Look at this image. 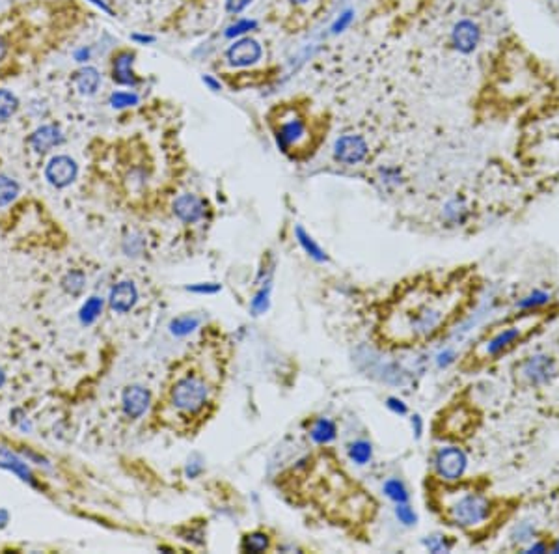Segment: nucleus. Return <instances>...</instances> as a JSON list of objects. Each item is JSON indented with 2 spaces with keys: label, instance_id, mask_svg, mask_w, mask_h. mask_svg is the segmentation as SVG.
<instances>
[{
  "label": "nucleus",
  "instance_id": "1",
  "mask_svg": "<svg viewBox=\"0 0 559 554\" xmlns=\"http://www.w3.org/2000/svg\"><path fill=\"white\" fill-rule=\"evenodd\" d=\"M472 293L464 274L427 276L391 299L380 319V336L394 345H416L435 338L457 317Z\"/></svg>",
  "mask_w": 559,
  "mask_h": 554
},
{
  "label": "nucleus",
  "instance_id": "2",
  "mask_svg": "<svg viewBox=\"0 0 559 554\" xmlns=\"http://www.w3.org/2000/svg\"><path fill=\"white\" fill-rule=\"evenodd\" d=\"M442 514L451 525L473 532L489 523L492 502L483 493L472 489L446 491L442 498Z\"/></svg>",
  "mask_w": 559,
  "mask_h": 554
},
{
  "label": "nucleus",
  "instance_id": "3",
  "mask_svg": "<svg viewBox=\"0 0 559 554\" xmlns=\"http://www.w3.org/2000/svg\"><path fill=\"white\" fill-rule=\"evenodd\" d=\"M544 315L539 310H524L520 317L511 325H507L501 331L494 333L483 344L478 345V349L472 353V361H492L496 356L503 355L515 345L524 342L531 333H535L541 327Z\"/></svg>",
  "mask_w": 559,
  "mask_h": 554
},
{
  "label": "nucleus",
  "instance_id": "4",
  "mask_svg": "<svg viewBox=\"0 0 559 554\" xmlns=\"http://www.w3.org/2000/svg\"><path fill=\"white\" fill-rule=\"evenodd\" d=\"M215 386L207 375L186 374L170 388V403L183 416H196L211 403Z\"/></svg>",
  "mask_w": 559,
  "mask_h": 554
},
{
  "label": "nucleus",
  "instance_id": "5",
  "mask_svg": "<svg viewBox=\"0 0 559 554\" xmlns=\"http://www.w3.org/2000/svg\"><path fill=\"white\" fill-rule=\"evenodd\" d=\"M519 375L526 385H546L548 381H552V377L556 375V361L544 353L531 355L519 366Z\"/></svg>",
  "mask_w": 559,
  "mask_h": 554
},
{
  "label": "nucleus",
  "instance_id": "6",
  "mask_svg": "<svg viewBox=\"0 0 559 554\" xmlns=\"http://www.w3.org/2000/svg\"><path fill=\"white\" fill-rule=\"evenodd\" d=\"M466 454L457 446L440 448L435 455V468L437 474L446 482H459L466 470Z\"/></svg>",
  "mask_w": 559,
  "mask_h": 554
},
{
  "label": "nucleus",
  "instance_id": "7",
  "mask_svg": "<svg viewBox=\"0 0 559 554\" xmlns=\"http://www.w3.org/2000/svg\"><path fill=\"white\" fill-rule=\"evenodd\" d=\"M79 175V164L70 155H54L45 164V180L56 189L70 187Z\"/></svg>",
  "mask_w": 559,
  "mask_h": 554
},
{
  "label": "nucleus",
  "instance_id": "8",
  "mask_svg": "<svg viewBox=\"0 0 559 554\" xmlns=\"http://www.w3.org/2000/svg\"><path fill=\"white\" fill-rule=\"evenodd\" d=\"M369 146L360 134H343L334 144V157L343 164H358L367 157Z\"/></svg>",
  "mask_w": 559,
  "mask_h": 554
},
{
  "label": "nucleus",
  "instance_id": "9",
  "mask_svg": "<svg viewBox=\"0 0 559 554\" xmlns=\"http://www.w3.org/2000/svg\"><path fill=\"white\" fill-rule=\"evenodd\" d=\"M261 54V45L256 40L243 35V38L235 40L229 45V49L226 51V58L233 68H248V65H254L256 62H259Z\"/></svg>",
  "mask_w": 559,
  "mask_h": 554
},
{
  "label": "nucleus",
  "instance_id": "10",
  "mask_svg": "<svg viewBox=\"0 0 559 554\" xmlns=\"http://www.w3.org/2000/svg\"><path fill=\"white\" fill-rule=\"evenodd\" d=\"M65 142V134L64 131L60 129V125L56 123H43L38 129L32 131V134L29 136V144L30 148L34 150L35 153H49L54 148L62 146Z\"/></svg>",
  "mask_w": 559,
  "mask_h": 554
},
{
  "label": "nucleus",
  "instance_id": "11",
  "mask_svg": "<svg viewBox=\"0 0 559 554\" xmlns=\"http://www.w3.org/2000/svg\"><path fill=\"white\" fill-rule=\"evenodd\" d=\"M479 41H481V29L478 23H473L470 19H462L451 30V43L459 53H473L478 49Z\"/></svg>",
  "mask_w": 559,
  "mask_h": 554
},
{
  "label": "nucleus",
  "instance_id": "12",
  "mask_svg": "<svg viewBox=\"0 0 559 554\" xmlns=\"http://www.w3.org/2000/svg\"><path fill=\"white\" fill-rule=\"evenodd\" d=\"M304 136H306V123L298 116L286 118L276 127V144L284 152L297 148L304 141Z\"/></svg>",
  "mask_w": 559,
  "mask_h": 554
},
{
  "label": "nucleus",
  "instance_id": "13",
  "mask_svg": "<svg viewBox=\"0 0 559 554\" xmlns=\"http://www.w3.org/2000/svg\"><path fill=\"white\" fill-rule=\"evenodd\" d=\"M134 65V53L129 49H123L112 58V81L120 84V86L134 88L140 82L133 70Z\"/></svg>",
  "mask_w": 559,
  "mask_h": 554
},
{
  "label": "nucleus",
  "instance_id": "14",
  "mask_svg": "<svg viewBox=\"0 0 559 554\" xmlns=\"http://www.w3.org/2000/svg\"><path fill=\"white\" fill-rule=\"evenodd\" d=\"M0 468L13 473L19 480H23L24 484L38 487V482H35L34 474H32L30 467L26 465V461L19 454H15L12 448L4 446L2 443H0Z\"/></svg>",
  "mask_w": 559,
  "mask_h": 554
},
{
  "label": "nucleus",
  "instance_id": "15",
  "mask_svg": "<svg viewBox=\"0 0 559 554\" xmlns=\"http://www.w3.org/2000/svg\"><path fill=\"white\" fill-rule=\"evenodd\" d=\"M149 402H152V396L144 386H129L122 396L123 413L127 414L129 418H140L149 407Z\"/></svg>",
  "mask_w": 559,
  "mask_h": 554
},
{
  "label": "nucleus",
  "instance_id": "16",
  "mask_svg": "<svg viewBox=\"0 0 559 554\" xmlns=\"http://www.w3.org/2000/svg\"><path fill=\"white\" fill-rule=\"evenodd\" d=\"M136 301H138V290H136L133 282H120V284H116L112 287L111 297H108L111 308L118 314H125L129 310H133Z\"/></svg>",
  "mask_w": 559,
  "mask_h": 554
},
{
  "label": "nucleus",
  "instance_id": "17",
  "mask_svg": "<svg viewBox=\"0 0 559 554\" xmlns=\"http://www.w3.org/2000/svg\"><path fill=\"white\" fill-rule=\"evenodd\" d=\"M205 213L204 202L194 194H181L174 202V215L183 222H198Z\"/></svg>",
  "mask_w": 559,
  "mask_h": 554
},
{
  "label": "nucleus",
  "instance_id": "18",
  "mask_svg": "<svg viewBox=\"0 0 559 554\" xmlns=\"http://www.w3.org/2000/svg\"><path fill=\"white\" fill-rule=\"evenodd\" d=\"M71 81H73V86H75L79 94L90 97V95L97 94V90H99L101 73L93 65H82L81 70H76L73 73Z\"/></svg>",
  "mask_w": 559,
  "mask_h": 554
},
{
  "label": "nucleus",
  "instance_id": "19",
  "mask_svg": "<svg viewBox=\"0 0 559 554\" xmlns=\"http://www.w3.org/2000/svg\"><path fill=\"white\" fill-rule=\"evenodd\" d=\"M19 105H21V101L12 90L0 88V123L12 120L15 116V112L19 111Z\"/></svg>",
  "mask_w": 559,
  "mask_h": 554
},
{
  "label": "nucleus",
  "instance_id": "20",
  "mask_svg": "<svg viewBox=\"0 0 559 554\" xmlns=\"http://www.w3.org/2000/svg\"><path fill=\"white\" fill-rule=\"evenodd\" d=\"M311 438H314L317 444H328L332 443L336 438V424L328 418H319L311 426V432H309Z\"/></svg>",
  "mask_w": 559,
  "mask_h": 554
},
{
  "label": "nucleus",
  "instance_id": "21",
  "mask_svg": "<svg viewBox=\"0 0 559 554\" xmlns=\"http://www.w3.org/2000/svg\"><path fill=\"white\" fill-rule=\"evenodd\" d=\"M21 193V185L13 180L12 175L0 174V207H6L15 202Z\"/></svg>",
  "mask_w": 559,
  "mask_h": 554
},
{
  "label": "nucleus",
  "instance_id": "22",
  "mask_svg": "<svg viewBox=\"0 0 559 554\" xmlns=\"http://www.w3.org/2000/svg\"><path fill=\"white\" fill-rule=\"evenodd\" d=\"M268 547H270V537L265 532H252L243 537V543H241V548L245 553H265Z\"/></svg>",
  "mask_w": 559,
  "mask_h": 554
},
{
  "label": "nucleus",
  "instance_id": "23",
  "mask_svg": "<svg viewBox=\"0 0 559 554\" xmlns=\"http://www.w3.org/2000/svg\"><path fill=\"white\" fill-rule=\"evenodd\" d=\"M103 299L101 297H90L86 303L82 304L81 312H79V317H81L82 325H92L93 321L97 319L101 314H103Z\"/></svg>",
  "mask_w": 559,
  "mask_h": 554
},
{
  "label": "nucleus",
  "instance_id": "24",
  "mask_svg": "<svg viewBox=\"0 0 559 554\" xmlns=\"http://www.w3.org/2000/svg\"><path fill=\"white\" fill-rule=\"evenodd\" d=\"M200 327V317L196 315H181L170 323V333L174 336H186Z\"/></svg>",
  "mask_w": 559,
  "mask_h": 554
},
{
  "label": "nucleus",
  "instance_id": "25",
  "mask_svg": "<svg viewBox=\"0 0 559 554\" xmlns=\"http://www.w3.org/2000/svg\"><path fill=\"white\" fill-rule=\"evenodd\" d=\"M140 103V95L136 92H125V90H116L112 92L111 97H108V105L112 109H118V111H123V109H131V106H136Z\"/></svg>",
  "mask_w": 559,
  "mask_h": 554
},
{
  "label": "nucleus",
  "instance_id": "26",
  "mask_svg": "<svg viewBox=\"0 0 559 554\" xmlns=\"http://www.w3.org/2000/svg\"><path fill=\"white\" fill-rule=\"evenodd\" d=\"M295 234H297V239L298 243L302 245V248L306 251V254H309V256L314 258V260H317V262H326V254L323 252V248H321L317 243H315L311 237H309L306 232H304L302 226H297V230H295Z\"/></svg>",
  "mask_w": 559,
  "mask_h": 554
},
{
  "label": "nucleus",
  "instance_id": "27",
  "mask_svg": "<svg viewBox=\"0 0 559 554\" xmlns=\"http://www.w3.org/2000/svg\"><path fill=\"white\" fill-rule=\"evenodd\" d=\"M84 286H86V276H84L82 271H71V273L65 274L64 280H62L64 292L70 293V295H81Z\"/></svg>",
  "mask_w": 559,
  "mask_h": 554
},
{
  "label": "nucleus",
  "instance_id": "28",
  "mask_svg": "<svg viewBox=\"0 0 559 554\" xmlns=\"http://www.w3.org/2000/svg\"><path fill=\"white\" fill-rule=\"evenodd\" d=\"M548 303H550V293L535 290V292H531L530 295H526L524 299H520L519 303H517V306L524 312V310H539L541 306H544V304Z\"/></svg>",
  "mask_w": 559,
  "mask_h": 554
},
{
  "label": "nucleus",
  "instance_id": "29",
  "mask_svg": "<svg viewBox=\"0 0 559 554\" xmlns=\"http://www.w3.org/2000/svg\"><path fill=\"white\" fill-rule=\"evenodd\" d=\"M384 495L396 502V504H405L408 502V491L401 480H388L384 484Z\"/></svg>",
  "mask_w": 559,
  "mask_h": 554
},
{
  "label": "nucleus",
  "instance_id": "30",
  "mask_svg": "<svg viewBox=\"0 0 559 554\" xmlns=\"http://www.w3.org/2000/svg\"><path fill=\"white\" fill-rule=\"evenodd\" d=\"M371 444L366 441H356L349 446V457L355 461L356 465H366L367 461L371 459Z\"/></svg>",
  "mask_w": 559,
  "mask_h": 554
},
{
  "label": "nucleus",
  "instance_id": "31",
  "mask_svg": "<svg viewBox=\"0 0 559 554\" xmlns=\"http://www.w3.org/2000/svg\"><path fill=\"white\" fill-rule=\"evenodd\" d=\"M446 219L453 224H462L468 219V207L462 200L455 198L446 205Z\"/></svg>",
  "mask_w": 559,
  "mask_h": 554
},
{
  "label": "nucleus",
  "instance_id": "32",
  "mask_svg": "<svg viewBox=\"0 0 559 554\" xmlns=\"http://www.w3.org/2000/svg\"><path fill=\"white\" fill-rule=\"evenodd\" d=\"M257 29V23L254 19H239L237 23H233L232 26L226 29V38H243L248 32Z\"/></svg>",
  "mask_w": 559,
  "mask_h": 554
},
{
  "label": "nucleus",
  "instance_id": "33",
  "mask_svg": "<svg viewBox=\"0 0 559 554\" xmlns=\"http://www.w3.org/2000/svg\"><path fill=\"white\" fill-rule=\"evenodd\" d=\"M396 515L397 519H399V523H403L405 526L416 525V521H418V515L414 514V509L408 506L407 502H405V504H397Z\"/></svg>",
  "mask_w": 559,
  "mask_h": 554
},
{
  "label": "nucleus",
  "instance_id": "34",
  "mask_svg": "<svg viewBox=\"0 0 559 554\" xmlns=\"http://www.w3.org/2000/svg\"><path fill=\"white\" fill-rule=\"evenodd\" d=\"M268 295H270V284H267V287H261V292L257 293L256 299L252 301V310L254 314H263L265 310L268 308Z\"/></svg>",
  "mask_w": 559,
  "mask_h": 554
},
{
  "label": "nucleus",
  "instance_id": "35",
  "mask_svg": "<svg viewBox=\"0 0 559 554\" xmlns=\"http://www.w3.org/2000/svg\"><path fill=\"white\" fill-rule=\"evenodd\" d=\"M353 19H355V12H353V10H345V12L334 21L332 29H330L332 30V34H339V32H343L345 29H349L350 23H353Z\"/></svg>",
  "mask_w": 559,
  "mask_h": 554
},
{
  "label": "nucleus",
  "instance_id": "36",
  "mask_svg": "<svg viewBox=\"0 0 559 554\" xmlns=\"http://www.w3.org/2000/svg\"><path fill=\"white\" fill-rule=\"evenodd\" d=\"M426 547L429 548L431 553H448L451 545H449V543L446 541V537L432 536L426 541Z\"/></svg>",
  "mask_w": 559,
  "mask_h": 554
},
{
  "label": "nucleus",
  "instance_id": "37",
  "mask_svg": "<svg viewBox=\"0 0 559 554\" xmlns=\"http://www.w3.org/2000/svg\"><path fill=\"white\" fill-rule=\"evenodd\" d=\"M250 2L252 0H226V12L239 15L241 12H245L246 8L250 6Z\"/></svg>",
  "mask_w": 559,
  "mask_h": 554
},
{
  "label": "nucleus",
  "instance_id": "38",
  "mask_svg": "<svg viewBox=\"0 0 559 554\" xmlns=\"http://www.w3.org/2000/svg\"><path fill=\"white\" fill-rule=\"evenodd\" d=\"M186 290L193 293H205V295H213V293L220 292V284L207 282V284H196V286H188Z\"/></svg>",
  "mask_w": 559,
  "mask_h": 554
},
{
  "label": "nucleus",
  "instance_id": "39",
  "mask_svg": "<svg viewBox=\"0 0 559 554\" xmlns=\"http://www.w3.org/2000/svg\"><path fill=\"white\" fill-rule=\"evenodd\" d=\"M386 405H388V409H390V411H394V413L396 414H407V405H405V403L401 402V399H399V397H388V403H386Z\"/></svg>",
  "mask_w": 559,
  "mask_h": 554
},
{
  "label": "nucleus",
  "instance_id": "40",
  "mask_svg": "<svg viewBox=\"0 0 559 554\" xmlns=\"http://www.w3.org/2000/svg\"><path fill=\"white\" fill-rule=\"evenodd\" d=\"M73 58H75V62H79V64L86 65L88 60L92 58V49H90V47L76 49L75 53H73Z\"/></svg>",
  "mask_w": 559,
  "mask_h": 554
},
{
  "label": "nucleus",
  "instance_id": "41",
  "mask_svg": "<svg viewBox=\"0 0 559 554\" xmlns=\"http://www.w3.org/2000/svg\"><path fill=\"white\" fill-rule=\"evenodd\" d=\"M131 40H133L134 43H138V45H152V43H155V35L140 34V32H136V34L131 35Z\"/></svg>",
  "mask_w": 559,
  "mask_h": 554
},
{
  "label": "nucleus",
  "instance_id": "42",
  "mask_svg": "<svg viewBox=\"0 0 559 554\" xmlns=\"http://www.w3.org/2000/svg\"><path fill=\"white\" fill-rule=\"evenodd\" d=\"M453 361H455V353L451 349L442 351V353H440V355H438V358H437L438 366H448V364H451Z\"/></svg>",
  "mask_w": 559,
  "mask_h": 554
},
{
  "label": "nucleus",
  "instance_id": "43",
  "mask_svg": "<svg viewBox=\"0 0 559 554\" xmlns=\"http://www.w3.org/2000/svg\"><path fill=\"white\" fill-rule=\"evenodd\" d=\"M412 429L414 433H416V437H421V433H423V422H421V416L419 414H414L412 416Z\"/></svg>",
  "mask_w": 559,
  "mask_h": 554
},
{
  "label": "nucleus",
  "instance_id": "44",
  "mask_svg": "<svg viewBox=\"0 0 559 554\" xmlns=\"http://www.w3.org/2000/svg\"><path fill=\"white\" fill-rule=\"evenodd\" d=\"M200 473H202V465H200L198 461H193V463L186 467V476H188V478H196Z\"/></svg>",
  "mask_w": 559,
  "mask_h": 554
},
{
  "label": "nucleus",
  "instance_id": "45",
  "mask_svg": "<svg viewBox=\"0 0 559 554\" xmlns=\"http://www.w3.org/2000/svg\"><path fill=\"white\" fill-rule=\"evenodd\" d=\"M202 81H204V84H207V86H209V90H213V92H218V90H222L220 82L216 81L215 77L204 75V79H202Z\"/></svg>",
  "mask_w": 559,
  "mask_h": 554
},
{
  "label": "nucleus",
  "instance_id": "46",
  "mask_svg": "<svg viewBox=\"0 0 559 554\" xmlns=\"http://www.w3.org/2000/svg\"><path fill=\"white\" fill-rule=\"evenodd\" d=\"M90 2H92V4H93V6H95V8H99L101 12L108 13V15H112V13H114V12H112V8L108 6V4H106L105 0H90Z\"/></svg>",
  "mask_w": 559,
  "mask_h": 554
},
{
  "label": "nucleus",
  "instance_id": "47",
  "mask_svg": "<svg viewBox=\"0 0 559 554\" xmlns=\"http://www.w3.org/2000/svg\"><path fill=\"white\" fill-rule=\"evenodd\" d=\"M546 543H533L531 547L526 548V553H546Z\"/></svg>",
  "mask_w": 559,
  "mask_h": 554
},
{
  "label": "nucleus",
  "instance_id": "48",
  "mask_svg": "<svg viewBox=\"0 0 559 554\" xmlns=\"http://www.w3.org/2000/svg\"><path fill=\"white\" fill-rule=\"evenodd\" d=\"M8 523H10V514H8V509L0 507V528H6Z\"/></svg>",
  "mask_w": 559,
  "mask_h": 554
},
{
  "label": "nucleus",
  "instance_id": "49",
  "mask_svg": "<svg viewBox=\"0 0 559 554\" xmlns=\"http://www.w3.org/2000/svg\"><path fill=\"white\" fill-rule=\"evenodd\" d=\"M8 56V41L0 35V62Z\"/></svg>",
  "mask_w": 559,
  "mask_h": 554
},
{
  "label": "nucleus",
  "instance_id": "50",
  "mask_svg": "<svg viewBox=\"0 0 559 554\" xmlns=\"http://www.w3.org/2000/svg\"><path fill=\"white\" fill-rule=\"evenodd\" d=\"M4 383H6V374H4V370L0 367V388L4 386Z\"/></svg>",
  "mask_w": 559,
  "mask_h": 554
},
{
  "label": "nucleus",
  "instance_id": "51",
  "mask_svg": "<svg viewBox=\"0 0 559 554\" xmlns=\"http://www.w3.org/2000/svg\"><path fill=\"white\" fill-rule=\"evenodd\" d=\"M550 551H552V553H556V554H559V537L556 539V543H553L552 547H550Z\"/></svg>",
  "mask_w": 559,
  "mask_h": 554
},
{
  "label": "nucleus",
  "instance_id": "52",
  "mask_svg": "<svg viewBox=\"0 0 559 554\" xmlns=\"http://www.w3.org/2000/svg\"><path fill=\"white\" fill-rule=\"evenodd\" d=\"M293 4H308L309 0H291Z\"/></svg>",
  "mask_w": 559,
  "mask_h": 554
}]
</instances>
